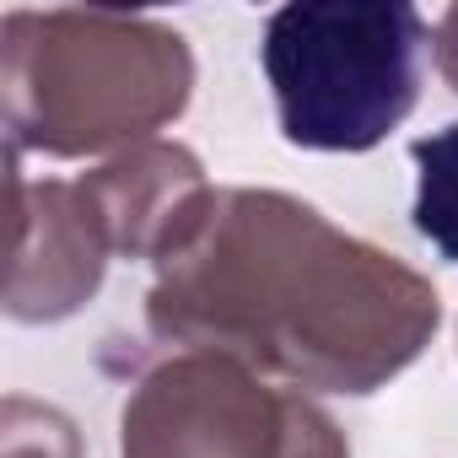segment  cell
I'll return each instance as SVG.
<instances>
[{
    "label": "cell",
    "mask_w": 458,
    "mask_h": 458,
    "mask_svg": "<svg viewBox=\"0 0 458 458\" xmlns=\"http://www.w3.org/2000/svg\"><path fill=\"white\" fill-rule=\"evenodd\" d=\"M146 324L292 388L372 394L437 335V286L297 194L205 189L151 259Z\"/></svg>",
    "instance_id": "obj_1"
},
{
    "label": "cell",
    "mask_w": 458,
    "mask_h": 458,
    "mask_svg": "<svg viewBox=\"0 0 458 458\" xmlns=\"http://www.w3.org/2000/svg\"><path fill=\"white\" fill-rule=\"evenodd\" d=\"M12 151L92 157L146 146L194 92L183 33L130 12H12L0 22Z\"/></svg>",
    "instance_id": "obj_2"
},
{
    "label": "cell",
    "mask_w": 458,
    "mask_h": 458,
    "mask_svg": "<svg viewBox=\"0 0 458 458\" xmlns=\"http://www.w3.org/2000/svg\"><path fill=\"white\" fill-rule=\"evenodd\" d=\"M431 28L388 0H297L265 22V81L292 146L372 151L399 130L420 92Z\"/></svg>",
    "instance_id": "obj_3"
},
{
    "label": "cell",
    "mask_w": 458,
    "mask_h": 458,
    "mask_svg": "<svg viewBox=\"0 0 458 458\" xmlns=\"http://www.w3.org/2000/svg\"><path fill=\"white\" fill-rule=\"evenodd\" d=\"M119 453L124 458H351V442L313 399H302V388H281L233 356L178 351L130 388L119 415Z\"/></svg>",
    "instance_id": "obj_4"
},
{
    "label": "cell",
    "mask_w": 458,
    "mask_h": 458,
    "mask_svg": "<svg viewBox=\"0 0 458 458\" xmlns=\"http://www.w3.org/2000/svg\"><path fill=\"white\" fill-rule=\"evenodd\" d=\"M114 259L103 210L81 178H28L12 151V270L6 313L17 324H55L87 308Z\"/></svg>",
    "instance_id": "obj_5"
},
{
    "label": "cell",
    "mask_w": 458,
    "mask_h": 458,
    "mask_svg": "<svg viewBox=\"0 0 458 458\" xmlns=\"http://www.w3.org/2000/svg\"><path fill=\"white\" fill-rule=\"evenodd\" d=\"M92 205L103 210V226L114 238V254L124 259H157L178 221L194 210V199L210 189L205 167L189 146L178 140H146L103 162L98 173L81 178Z\"/></svg>",
    "instance_id": "obj_6"
},
{
    "label": "cell",
    "mask_w": 458,
    "mask_h": 458,
    "mask_svg": "<svg viewBox=\"0 0 458 458\" xmlns=\"http://www.w3.org/2000/svg\"><path fill=\"white\" fill-rule=\"evenodd\" d=\"M415 157V233L458 265V124L437 130V135H420L410 146Z\"/></svg>",
    "instance_id": "obj_7"
},
{
    "label": "cell",
    "mask_w": 458,
    "mask_h": 458,
    "mask_svg": "<svg viewBox=\"0 0 458 458\" xmlns=\"http://www.w3.org/2000/svg\"><path fill=\"white\" fill-rule=\"evenodd\" d=\"M6 458H81V442H76V426L49 410V404H33V399H6Z\"/></svg>",
    "instance_id": "obj_8"
},
{
    "label": "cell",
    "mask_w": 458,
    "mask_h": 458,
    "mask_svg": "<svg viewBox=\"0 0 458 458\" xmlns=\"http://www.w3.org/2000/svg\"><path fill=\"white\" fill-rule=\"evenodd\" d=\"M437 71H442V81L458 92V6H447L442 12V22H437Z\"/></svg>",
    "instance_id": "obj_9"
}]
</instances>
